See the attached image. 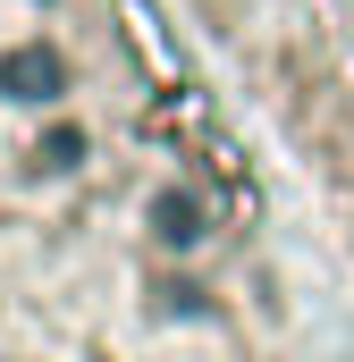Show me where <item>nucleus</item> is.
Listing matches in <instances>:
<instances>
[{"instance_id": "1", "label": "nucleus", "mask_w": 354, "mask_h": 362, "mask_svg": "<svg viewBox=\"0 0 354 362\" xmlns=\"http://www.w3.org/2000/svg\"><path fill=\"white\" fill-rule=\"evenodd\" d=\"M236 59L304 177H321L338 236L354 245V0H185Z\"/></svg>"}]
</instances>
